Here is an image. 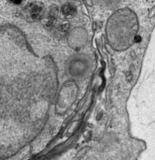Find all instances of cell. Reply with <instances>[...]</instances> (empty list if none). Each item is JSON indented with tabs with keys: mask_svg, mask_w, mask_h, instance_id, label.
<instances>
[{
	"mask_svg": "<svg viewBox=\"0 0 155 160\" xmlns=\"http://www.w3.org/2000/svg\"><path fill=\"white\" fill-rule=\"evenodd\" d=\"M63 12L65 15L72 16L76 13V8L72 4H67L63 8Z\"/></svg>",
	"mask_w": 155,
	"mask_h": 160,
	"instance_id": "1",
	"label": "cell"
},
{
	"mask_svg": "<svg viewBox=\"0 0 155 160\" xmlns=\"http://www.w3.org/2000/svg\"><path fill=\"white\" fill-rule=\"evenodd\" d=\"M39 8H38V7H36V8H34V10H38V9H39ZM38 13H39V12H33L32 13V14L33 15H35V17H36V16H37L38 15Z\"/></svg>",
	"mask_w": 155,
	"mask_h": 160,
	"instance_id": "2",
	"label": "cell"
},
{
	"mask_svg": "<svg viewBox=\"0 0 155 160\" xmlns=\"http://www.w3.org/2000/svg\"><path fill=\"white\" fill-rule=\"evenodd\" d=\"M135 40H136V42H140V41H141V37H140V36H137V37H136V38H135Z\"/></svg>",
	"mask_w": 155,
	"mask_h": 160,
	"instance_id": "3",
	"label": "cell"
},
{
	"mask_svg": "<svg viewBox=\"0 0 155 160\" xmlns=\"http://www.w3.org/2000/svg\"><path fill=\"white\" fill-rule=\"evenodd\" d=\"M10 1H12V2H13L14 3H16V4H19L21 1V0H10Z\"/></svg>",
	"mask_w": 155,
	"mask_h": 160,
	"instance_id": "4",
	"label": "cell"
}]
</instances>
